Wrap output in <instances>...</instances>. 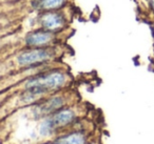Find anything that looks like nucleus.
Masks as SVG:
<instances>
[{"label": "nucleus", "instance_id": "4", "mask_svg": "<svg viewBox=\"0 0 154 144\" xmlns=\"http://www.w3.org/2000/svg\"><path fill=\"white\" fill-rule=\"evenodd\" d=\"M55 38V33L45 30H38L31 32L26 37V44L32 47H41L49 44Z\"/></svg>", "mask_w": 154, "mask_h": 144}, {"label": "nucleus", "instance_id": "3", "mask_svg": "<svg viewBox=\"0 0 154 144\" xmlns=\"http://www.w3.org/2000/svg\"><path fill=\"white\" fill-rule=\"evenodd\" d=\"M52 53L45 47H35L18 56V63L22 66H30L47 61L51 58Z\"/></svg>", "mask_w": 154, "mask_h": 144}, {"label": "nucleus", "instance_id": "9", "mask_svg": "<svg viewBox=\"0 0 154 144\" xmlns=\"http://www.w3.org/2000/svg\"><path fill=\"white\" fill-rule=\"evenodd\" d=\"M150 1V3H151V5H152V8L154 9V0H149Z\"/></svg>", "mask_w": 154, "mask_h": 144}, {"label": "nucleus", "instance_id": "8", "mask_svg": "<svg viewBox=\"0 0 154 144\" xmlns=\"http://www.w3.org/2000/svg\"><path fill=\"white\" fill-rule=\"evenodd\" d=\"M85 142H86V139H85L84 135L79 133L72 134V135L62 139L63 144H85Z\"/></svg>", "mask_w": 154, "mask_h": 144}, {"label": "nucleus", "instance_id": "6", "mask_svg": "<svg viewBox=\"0 0 154 144\" xmlns=\"http://www.w3.org/2000/svg\"><path fill=\"white\" fill-rule=\"evenodd\" d=\"M66 0H34L33 8L39 11H56L66 4Z\"/></svg>", "mask_w": 154, "mask_h": 144}, {"label": "nucleus", "instance_id": "2", "mask_svg": "<svg viewBox=\"0 0 154 144\" xmlns=\"http://www.w3.org/2000/svg\"><path fill=\"white\" fill-rule=\"evenodd\" d=\"M38 22L41 30L56 33L66 26V18L56 11H45L38 16Z\"/></svg>", "mask_w": 154, "mask_h": 144}, {"label": "nucleus", "instance_id": "1", "mask_svg": "<svg viewBox=\"0 0 154 144\" xmlns=\"http://www.w3.org/2000/svg\"><path fill=\"white\" fill-rule=\"evenodd\" d=\"M64 81H66V78L63 74L59 72L50 73V74L31 79L26 84V100L38 97L39 95L48 91L59 88L60 86L63 85Z\"/></svg>", "mask_w": 154, "mask_h": 144}, {"label": "nucleus", "instance_id": "7", "mask_svg": "<svg viewBox=\"0 0 154 144\" xmlns=\"http://www.w3.org/2000/svg\"><path fill=\"white\" fill-rule=\"evenodd\" d=\"M62 103H63V102H62L61 98H59V97L52 98V99L48 100L47 102H45V103L38 108V112L40 115L53 112H55V110H57L58 108L62 105Z\"/></svg>", "mask_w": 154, "mask_h": 144}, {"label": "nucleus", "instance_id": "5", "mask_svg": "<svg viewBox=\"0 0 154 144\" xmlns=\"http://www.w3.org/2000/svg\"><path fill=\"white\" fill-rule=\"evenodd\" d=\"M74 119V112L70 110H60V112H56L49 121L43 124V129H50L52 127L55 126H63V125H66L69 123H71Z\"/></svg>", "mask_w": 154, "mask_h": 144}]
</instances>
